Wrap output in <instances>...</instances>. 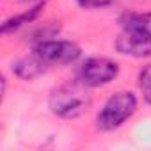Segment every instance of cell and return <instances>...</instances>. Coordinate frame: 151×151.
I'll return each instance as SVG.
<instances>
[{
  "label": "cell",
  "mask_w": 151,
  "mask_h": 151,
  "mask_svg": "<svg viewBox=\"0 0 151 151\" xmlns=\"http://www.w3.org/2000/svg\"><path fill=\"white\" fill-rule=\"evenodd\" d=\"M137 110H139V98L133 91L128 89L116 91L103 101L101 109L96 114L94 126L96 130L105 133L119 130L124 123H128L135 116Z\"/></svg>",
  "instance_id": "3"
},
{
  "label": "cell",
  "mask_w": 151,
  "mask_h": 151,
  "mask_svg": "<svg viewBox=\"0 0 151 151\" xmlns=\"http://www.w3.org/2000/svg\"><path fill=\"white\" fill-rule=\"evenodd\" d=\"M119 62L110 57H87L80 62L77 78L91 89L105 87L119 77Z\"/></svg>",
  "instance_id": "5"
},
{
  "label": "cell",
  "mask_w": 151,
  "mask_h": 151,
  "mask_svg": "<svg viewBox=\"0 0 151 151\" xmlns=\"http://www.w3.org/2000/svg\"><path fill=\"white\" fill-rule=\"evenodd\" d=\"M119 25L121 34L114 43L117 53L133 59L151 57V11H128L121 14Z\"/></svg>",
  "instance_id": "1"
},
{
  "label": "cell",
  "mask_w": 151,
  "mask_h": 151,
  "mask_svg": "<svg viewBox=\"0 0 151 151\" xmlns=\"http://www.w3.org/2000/svg\"><path fill=\"white\" fill-rule=\"evenodd\" d=\"M20 2H25V4H34V2H41V0H20Z\"/></svg>",
  "instance_id": "10"
},
{
  "label": "cell",
  "mask_w": 151,
  "mask_h": 151,
  "mask_svg": "<svg viewBox=\"0 0 151 151\" xmlns=\"http://www.w3.org/2000/svg\"><path fill=\"white\" fill-rule=\"evenodd\" d=\"M48 69V66L32 52L30 55H25V57H20L16 59L13 64H11V71L14 77L22 78V80H34L37 77Z\"/></svg>",
  "instance_id": "6"
},
{
  "label": "cell",
  "mask_w": 151,
  "mask_h": 151,
  "mask_svg": "<svg viewBox=\"0 0 151 151\" xmlns=\"http://www.w3.org/2000/svg\"><path fill=\"white\" fill-rule=\"evenodd\" d=\"M48 68L52 66H69L82 57V48L75 41L46 37L34 45L32 50Z\"/></svg>",
  "instance_id": "4"
},
{
  "label": "cell",
  "mask_w": 151,
  "mask_h": 151,
  "mask_svg": "<svg viewBox=\"0 0 151 151\" xmlns=\"http://www.w3.org/2000/svg\"><path fill=\"white\" fill-rule=\"evenodd\" d=\"M93 103L91 87L82 84L78 78L55 86L48 96V109L60 119H78Z\"/></svg>",
  "instance_id": "2"
},
{
  "label": "cell",
  "mask_w": 151,
  "mask_h": 151,
  "mask_svg": "<svg viewBox=\"0 0 151 151\" xmlns=\"http://www.w3.org/2000/svg\"><path fill=\"white\" fill-rule=\"evenodd\" d=\"M43 7H45V0H41V2H37L34 7H30V9H27V11H23V13H20V14H14V16L7 18V20L2 23V34L16 32L18 29H22V27L32 23V22L39 16V13L43 11Z\"/></svg>",
  "instance_id": "7"
},
{
  "label": "cell",
  "mask_w": 151,
  "mask_h": 151,
  "mask_svg": "<svg viewBox=\"0 0 151 151\" xmlns=\"http://www.w3.org/2000/svg\"><path fill=\"white\" fill-rule=\"evenodd\" d=\"M78 7L82 9H87V11H93V9H105L109 6L114 4V0H75Z\"/></svg>",
  "instance_id": "9"
},
{
  "label": "cell",
  "mask_w": 151,
  "mask_h": 151,
  "mask_svg": "<svg viewBox=\"0 0 151 151\" xmlns=\"http://www.w3.org/2000/svg\"><path fill=\"white\" fill-rule=\"evenodd\" d=\"M137 87L146 105H151V62L144 64L137 73Z\"/></svg>",
  "instance_id": "8"
}]
</instances>
